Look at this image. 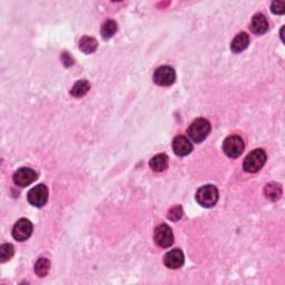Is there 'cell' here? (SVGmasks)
I'll return each mask as SVG.
<instances>
[{
	"mask_svg": "<svg viewBox=\"0 0 285 285\" xmlns=\"http://www.w3.org/2000/svg\"><path fill=\"white\" fill-rule=\"evenodd\" d=\"M182 216H183V209L179 205L175 206V207H173V208H170L169 212H168V215H167L169 220H172V221L181 220Z\"/></svg>",
	"mask_w": 285,
	"mask_h": 285,
	"instance_id": "cell-21",
	"label": "cell"
},
{
	"mask_svg": "<svg viewBox=\"0 0 285 285\" xmlns=\"http://www.w3.org/2000/svg\"><path fill=\"white\" fill-rule=\"evenodd\" d=\"M252 33L256 35H263L269 30V21L263 14H256L252 18L251 23Z\"/></svg>",
	"mask_w": 285,
	"mask_h": 285,
	"instance_id": "cell-12",
	"label": "cell"
},
{
	"mask_svg": "<svg viewBox=\"0 0 285 285\" xmlns=\"http://www.w3.org/2000/svg\"><path fill=\"white\" fill-rule=\"evenodd\" d=\"M266 162V153L258 148L249 153L244 161L243 168L247 173H257Z\"/></svg>",
	"mask_w": 285,
	"mask_h": 285,
	"instance_id": "cell-3",
	"label": "cell"
},
{
	"mask_svg": "<svg viewBox=\"0 0 285 285\" xmlns=\"http://www.w3.org/2000/svg\"><path fill=\"white\" fill-rule=\"evenodd\" d=\"M151 168L154 172H164L168 166V156L166 154H157L150 162Z\"/></svg>",
	"mask_w": 285,
	"mask_h": 285,
	"instance_id": "cell-14",
	"label": "cell"
},
{
	"mask_svg": "<svg viewBox=\"0 0 285 285\" xmlns=\"http://www.w3.org/2000/svg\"><path fill=\"white\" fill-rule=\"evenodd\" d=\"M245 144L241 136L231 135L226 137L223 143V152L230 157V159H238L244 152Z\"/></svg>",
	"mask_w": 285,
	"mask_h": 285,
	"instance_id": "cell-4",
	"label": "cell"
},
{
	"mask_svg": "<svg viewBox=\"0 0 285 285\" xmlns=\"http://www.w3.org/2000/svg\"><path fill=\"white\" fill-rule=\"evenodd\" d=\"M32 233L33 224L27 218H20L19 221H17L14 225V229H12V236H14L15 240L20 241V242L28 240Z\"/></svg>",
	"mask_w": 285,
	"mask_h": 285,
	"instance_id": "cell-8",
	"label": "cell"
},
{
	"mask_svg": "<svg viewBox=\"0 0 285 285\" xmlns=\"http://www.w3.org/2000/svg\"><path fill=\"white\" fill-rule=\"evenodd\" d=\"M173 151L177 156H186L193 151V144L186 136H176L173 140Z\"/></svg>",
	"mask_w": 285,
	"mask_h": 285,
	"instance_id": "cell-10",
	"label": "cell"
},
{
	"mask_svg": "<svg viewBox=\"0 0 285 285\" xmlns=\"http://www.w3.org/2000/svg\"><path fill=\"white\" fill-rule=\"evenodd\" d=\"M154 241L157 246L167 248L174 243V234L167 224H161L154 232Z\"/></svg>",
	"mask_w": 285,
	"mask_h": 285,
	"instance_id": "cell-5",
	"label": "cell"
},
{
	"mask_svg": "<svg viewBox=\"0 0 285 285\" xmlns=\"http://www.w3.org/2000/svg\"><path fill=\"white\" fill-rule=\"evenodd\" d=\"M272 12L276 15H282L285 12V2L284 1H274L272 3Z\"/></svg>",
	"mask_w": 285,
	"mask_h": 285,
	"instance_id": "cell-22",
	"label": "cell"
},
{
	"mask_svg": "<svg viewBox=\"0 0 285 285\" xmlns=\"http://www.w3.org/2000/svg\"><path fill=\"white\" fill-rule=\"evenodd\" d=\"M50 270V261L46 257H41L35 264V273H36L39 278H45V276L49 273Z\"/></svg>",
	"mask_w": 285,
	"mask_h": 285,
	"instance_id": "cell-18",
	"label": "cell"
},
{
	"mask_svg": "<svg viewBox=\"0 0 285 285\" xmlns=\"http://www.w3.org/2000/svg\"><path fill=\"white\" fill-rule=\"evenodd\" d=\"M37 179V173L29 167L19 168L14 175V182L17 186L26 187Z\"/></svg>",
	"mask_w": 285,
	"mask_h": 285,
	"instance_id": "cell-9",
	"label": "cell"
},
{
	"mask_svg": "<svg viewBox=\"0 0 285 285\" xmlns=\"http://www.w3.org/2000/svg\"><path fill=\"white\" fill-rule=\"evenodd\" d=\"M265 196L271 201H278L282 195V187L280 184L270 183L264 188Z\"/></svg>",
	"mask_w": 285,
	"mask_h": 285,
	"instance_id": "cell-17",
	"label": "cell"
},
{
	"mask_svg": "<svg viewBox=\"0 0 285 285\" xmlns=\"http://www.w3.org/2000/svg\"><path fill=\"white\" fill-rule=\"evenodd\" d=\"M249 45V36L246 33H240L236 35V37L233 39L231 43V49L235 54L241 52L246 49Z\"/></svg>",
	"mask_w": 285,
	"mask_h": 285,
	"instance_id": "cell-13",
	"label": "cell"
},
{
	"mask_svg": "<svg viewBox=\"0 0 285 285\" xmlns=\"http://www.w3.org/2000/svg\"><path fill=\"white\" fill-rule=\"evenodd\" d=\"M61 58H63V61L66 64V66H70V65L74 64V63H73V59L70 58L67 52H64L63 56H61Z\"/></svg>",
	"mask_w": 285,
	"mask_h": 285,
	"instance_id": "cell-23",
	"label": "cell"
},
{
	"mask_svg": "<svg viewBox=\"0 0 285 285\" xmlns=\"http://www.w3.org/2000/svg\"><path fill=\"white\" fill-rule=\"evenodd\" d=\"M154 82L159 86L167 87L173 85L176 80V73H175L174 68L169 67V66H162V67L157 68L154 74Z\"/></svg>",
	"mask_w": 285,
	"mask_h": 285,
	"instance_id": "cell-6",
	"label": "cell"
},
{
	"mask_svg": "<svg viewBox=\"0 0 285 285\" xmlns=\"http://www.w3.org/2000/svg\"><path fill=\"white\" fill-rule=\"evenodd\" d=\"M210 129H212V127H210V122L207 120L199 118L192 122L187 130V134L194 143H202L204 139L207 138Z\"/></svg>",
	"mask_w": 285,
	"mask_h": 285,
	"instance_id": "cell-1",
	"label": "cell"
},
{
	"mask_svg": "<svg viewBox=\"0 0 285 285\" xmlns=\"http://www.w3.org/2000/svg\"><path fill=\"white\" fill-rule=\"evenodd\" d=\"M28 202L33 206L41 207L47 203L48 200V188L43 184H39L36 187L32 188L27 195Z\"/></svg>",
	"mask_w": 285,
	"mask_h": 285,
	"instance_id": "cell-7",
	"label": "cell"
},
{
	"mask_svg": "<svg viewBox=\"0 0 285 285\" xmlns=\"http://www.w3.org/2000/svg\"><path fill=\"white\" fill-rule=\"evenodd\" d=\"M14 254L15 248L11 244H2L0 246V261H1V263L9 261L14 256Z\"/></svg>",
	"mask_w": 285,
	"mask_h": 285,
	"instance_id": "cell-20",
	"label": "cell"
},
{
	"mask_svg": "<svg viewBox=\"0 0 285 285\" xmlns=\"http://www.w3.org/2000/svg\"><path fill=\"white\" fill-rule=\"evenodd\" d=\"M184 254L179 248H174L164 256V264L172 270H177L184 265Z\"/></svg>",
	"mask_w": 285,
	"mask_h": 285,
	"instance_id": "cell-11",
	"label": "cell"
},
{
	"mask_svg": "<svg viewBox=\"0 0 285 285\" xmlns=\"http://www.w3.org/2000/svg\"><path fill=\"white\" fill-rule=\"evenodd\" d=\"M98 42L95 38L89 36H84L80 41V48L82 52L85 54H93V52L97 49Z\"/></svg>",
	"mask_w": 285,
	"mask_h": 285,
	"instance_id": "cell-16",
	"label": "cell"
},
{
	"mask_svg": "<svg viewBox=\"0 0 285 285\" xmlns=\"http://www.w3.org/2000/svg\"><path fill=\"white\" fill-rule=\"evenodd\" d=\"M116 32H117V24L114 20H107L103 24L100 34H102L104 39H109L115 35Z\"/></svg>",
	"mask_w": 285,
	"mask_h": 285,
	"instance_id": "cell-19",
	"label": "cell"
},
{
	"mask_svg": "<svg viewBox=\"0 0 285 285\" xmlns=\"http://www.w3.org/2000/svg\"><path fill=\"white\" fill-rule=\"evenodd\" d=\"M196 201L203 207H213L218 201V191L214 185H204L196 192Z\"/></svg>",
	"mask_w": 285,
	"mask_h": 285,
	"instance_id": "cell-2",
	"label": "cell"
},
{
	"mask_svg": "<svg viewBox=\"0 0 285 285\" xmlns=\"http://www.w3.org/2000/svg\"><path fill=\"white\" fill-rule=\"evenodd\" d=\"M90 89V84L86 80H81L78 81L75 85L73 86L72 90H70V95L74 96V97L80 98L85 96L87 93H88Z\"/></svg>",
	"mask_w": 285,
	"mask_h": 285,
	"instance_id": "cell-15",
	"label": "cell"
}]
</instances>
